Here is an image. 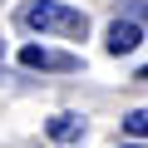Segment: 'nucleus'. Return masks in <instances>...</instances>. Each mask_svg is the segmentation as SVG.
<instances>
[{
	"label": "nucleus",
	"mask_w": 148,
	"mask_h": 148,
	"mask_svg": "<svg viewBox=\"0 0 148 148\" xmlns=\"http://www.w3.org/2000/svg\"><path fill=\"white\" fill-rule=\"evenodd\" d=\"M143 45V25L133 20V15H119L114 25H109V40H104V49L109 54H133Z\"/></svg>",
	"instance_id": "3"
},
{
	"label": "nucleus",
	"mask_w": 148,
	"mask_h": 148,
	"mask_svg": "<svg viewBox=\"0 0 148 148\" xmlns=\"http://www.w3.org/2000/svg\"><path fill=\"white\" fill-rule=\"evenodd\" d=\"M20 64L25 69H45V74H74L79 69V54H64V49H49V45H25Z\"/></svg>",
	"instance_id": "2"
},
{
	"label": "nucleus",
	"mask_w": 148,
	"mask_h": 148,
	"mask_svg": "<svg viewBox=\"0 0 148 148\" xmlns=\"http://www.w3.org/2000/svg\"><path fill=\"white\" fill-rule=\"evenodd\" d=\"M123 133H133V138H148V109H133V114L123 119Z\"/></svg>",
	"instance_id": "5"
},
{
	"label": "nucleus",
	"mask_w": 148,
	"mask_h": 148,
	"mask_svg": "<svg viewBox=\"0 0 148 148\" xmlns=\"http://www.w3.org/2000/svg\"><path fill=\"white\" fill-rule=\"evenodd\" d=\"M45 133H49V143H79V138L89 133V123H84L79 114H54V119L45 123Z\"/></svg>",
	"instance_id": "4"
},
{
	"label": "nucleus",
	"mask_w": 148,
	"mask_h": 148,
	"mask_svg": "<svg viewBox=\"0 0 148 148\" xmlns=\"http://www.w3.org/2000/svg\"><path fill=\"white\" fill-rule=\"evenodd\" d=\"M119 15H133L138 25H148V0H119Z\"/></svg>",
	"instance_id": "6"
},
{
	"label": "nucleus",
	"mask_w": 148,
	"mask_h": 148,
	"mask_svg": "<svg viewBox=\"0 0 148 148\" xmlns=\"http://www.w3.org/2000/svg\"><path fill=\"white\" fill-rule=\"evenodd\" d=\"M123 148H143V143H123Z\"/></svg>",
	"instance_id": "8"
},
{
	"label": "nucleus",
	"mask_w": 148,
	"mask_h": 148,
	"mask_svg": "<svg viewBox=\"0 0 148 148\" xmlns=\"http://www.w3.org/2000/svg\"><path fill=\"white\" fill-rule=\"evenodd\" d=\"M15 20L35 35H54V40H84L89 35V15L64 5V0H30V5H20Z\"/></svg>",
	"instance_id": "1"
},
{
	"label": "nucleus",
	"mask_w": 148,
	"mask_h": 148,
	"mask_svg": "<svg viewBox=\"0 0 148 148\" xmlns=\"http://www.w3.org/2000/svg\"><path fill=\"white\" fill-rule=\"evenodd\" d=\"M133 79H138V84H148V64H143V69H138V74H133Z\"/></svg>",
	"instance_id": "7"
},
{
	"label": "nucleus",
	"mask_w": 148,
	"mask_h": 148,
	"mask_svg": "<svg viewBox=\"0 0 148 148\" xmlns=\"http://www.w3.org/2000/svg\"><path fill=\"white\" fill-rule=\"evenodd\" d=\"M0 79H10V74H5V69H0Z\"/></svg>",
	"instance_id": "9"
}]
</instances>
